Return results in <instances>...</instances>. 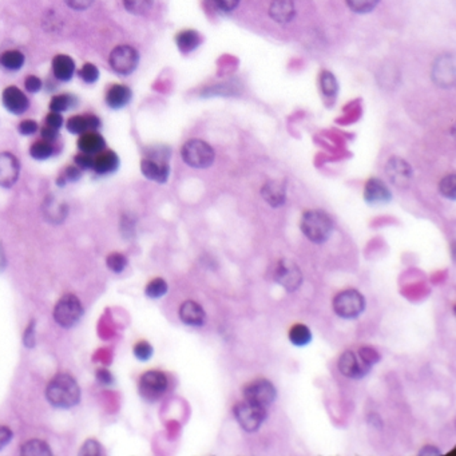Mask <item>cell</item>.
Masks as SVG:
<instances>
[{
	"label": "cell",
	"instance_id": "38",
	"mask_svg": "<svg viewBox=\"0 0 456 456\" xmlns=\"http://www.w3.org/2000/svg\"><path fill=\"white\" fill-rule=\"evenodd\" d=\"M133 354L140 361H149L154 355V348L146 340L135 342L133 347Z\"/></svg>",
	"mask_w": 456,
	"mask_h": 456
},
{
	"label": "cell",
	"instance_id": "18",
	"mask_svg": "<svg viewBox=\"0 0 456 456\" xmlns=\"http://www.w3.org/2000/svg\"><path fill=\"white\" fill-rule=\"evenodd\" d=\"M364 199L370 205H380L389 202L392 196L383 181L379 178H371L364 189Z\"/></svg>",
	"mask_w": 456,
	"mask_h": 456
},
{
	"label": "cell",
	"instance_id": "51",
	"mask_svg": "<svg viewBox=\"0 0 456 456\" xmlns=\"http://www.w3.org/2000/svg\"><path fill=\"white\" fill-rule=\"evenodd\" d=\"M65 3L75 11H85L91 7L94 0H65Z\"/></svg>",
	"mask_w": 456,
	"mask_h": 456
},
{
	"label": "cell",
	"instance_id": "21",
	"mask_svg": "<svg viewBox=\"0 0 456 456\" xmlns=\"http://www.w3.org/2000/svg\"><path fill=\"white\" fill-rule=\"evenodd\" d=\"M269 15L279 25H288L296 16V6L293 0H271Z\"/></svg>",
	"mask_w": 456,
	"mask_h": 456
},
{
	"label": "cell",
	"instance_id": "36",
	"mask_svg": "<svg viewBox=\"0 0 456 456\" xmlns=\"http://www.w3.org/2000/svg\"><path fill=\"white\" fill-rule=\"evenodd\" d=\"M128 257L119 252H113L106 257L107 268L114 273H122L128 268Z\"/></svg>",
	"mask_w": 456,
	"mask_h": 456
},
{
	"label": "cell",
	"instance_id": "50",
	"mask_svg": "<svg viewBox=\"0 0 456 456\" xmlns=\"http://www.w3.org/2000/svg\"><path fill=\"white\" fill-rule=\"evenodd\" d=\"M13 438H14V432L11 431V428L0 426V451L13 442Z\"/></svg>",
	"mask_w": 456,
	"mask_h": 456
},
{
	"label": "cell",
	"instance_id": "11",
	"mask_svg": "<svg viewBox=\"0 0 456 456\" xmlns=\"http://www.w3.org/2000/svg\"><path fill=\"white\" fill-rule=\"evenodd\" d=\"M243 398L267 408L277 398V389L268 379H256L243 388Z\"/></svg>",
	"mask_w": 456,
	"mask_h": 456
},
{
	"label": "cell",
	"instance_id": "25",
	"mask_svg": "<svg viewBox=\"0 0 456 456\" xmlns=\"http://www.w3.org/2000/svg\"><path fill=\"white\" fill-rule=\"evenodd\" d=\"M43 213L53 224H59L67 217V205L54 197H48L43 203Z\"/></svg>",
	"mask_w": 456,
	"mask_h": 456
},
{
	"label": "cell",
	"instance_id": "39",
	"mask_svg": "<svg viewBox=\"0 0 456 456\" xmlns=\"http://www.w3.org/2000/svg\"><path fill=\"white\" fill-rule=\"evenodd\" d=\"M320 86L323 88V93L327 97H335L337 93V81L336 78L328 72H321L320 75Z\"/></svg>",
	"mask_w": 456,
	"mask_h": 456
},
{
	"label": "cell",
	"instance_id": "12",
	"mask_svg": "<svg viewBox=\"0 0 456 456\" xmlns=\"http://www.w3.org/2000/svg\"><path fill=\"white\" fill-rule=\"evenodd\" d=\"M337 366H339V371L342 372L345 377L355 379V380L366 377L372 370L371 366L364 363L363 358L358 356V354H355L354 351L344 352L339 358Z\"/></svg>",
	"mask_w": 456,
	"mask_h": 456
},
{
	"label": "cell",
	"instance_id": "42",
	"mask_svg": "<svg viewBox=\"0 0 456 456\" xmlns=\"http://www.w3.org/2000/svg\"><path fill=\"white\" fill-rule=\"evenodd\" d=\"M357 354H358V356L363 358L364 363H367L371 367H373L375 364H377L380 361V358H382L379 355V352L372 347H363V348L358 349Z\"/></svg>",
	"mask_w": 456,
	"mask_h": 456
},
{
	"label": "cell",
	"instance_id": "49",
	"mask_svg": "<svg viewBox=\"0 0 456 456\" xmlns=\"http://www.w3.org/2000/svg\"><path fill=\"white\" fill-rule=\"evenodd\" d=\"M241 0H213L214 6L222 13L234 11Z\"/></svg>",
	"mask_w": 456,
	"mask_h": 456
},
{
	"label": "cell",
	"instance_id": "6",
	"mask_svg": "<svg viewBox=\"0 0 456 456\" xmlns=\"http://www.w3.org/2000/svg\"><path fill=\"white\" fill-rule=\"evenodd\" d=\"M366 309V299L356 289H345L333 299V311L345 320L357 318Z\"/></svg>",
	"mask_w": 456,
	"mask_h": 456
},
{
	"label": "cell",
	"instance_id": "15",
	"mask_svg": "<svg viewBox=\"0 0 456 456\" xmlns=\"http://www.w3.org/2000/svg\"><path fill=\"white\" fill-rule=\"evenodd\" d=\"M385 173L389 181L398 187H407L413 181V169L401 158H391L385 166Z\"/></svg>",
	"mask_w": 456,
	"mask_h": 456
},
{
	"label": "cell",
	"instance_id": "16",
	"mask_svg": "<svg viewBox=\"0 0 456 456\" xmlns=\"http://www.w3.org/2000/svg\"><path fill=\"white\" fill-rule=\"evenodd\" d=\"M178 314L181 321L189 327H202L206 320V314L203 308L193 300H187L185 302H182Z\"/></svg>",
	"mask_w": 456,
	"mask_h": 456
},
{
	"label": "cell",
	"instance_id": "22",
	"mask_svg": "<svg viewBox=\"0 0 456 456\" xmlns=\"http://www.w3.org/2000/svg\"><path fill=\"white\" fill-rule=\"evenodd\" d=\"M119 169V157L114 150L105 149L94 157L93 170L98 175H109Z\"/></svg>",
	"mask_w": 456,
	"mask_h": 456
},
{
	"label": "cell",
	"instance_id": "52",
	"mask_svg": "<svg viewBox=\"0 0 456 456\" xmlns=\"http://www.w3.org/2000/svg\"><path fill=\"white\" fill-rule=\"evenodd\" d=\"M41 135H42V140L44 141H48V142L55 143L59 138V130L57 128H48V126H43L41 128Z\"/></svg>",
	"mask_w": 456,
	"mask_h": 456
},
{
	"label": "cell",
	"instance_id": "41",
	"mask_svg": "<svg viewBox=\"0 0 456 456\" xmlns=\"http://www.w3.org/2000/svg\"><path fill=\"white\" fill-rule=\"evenodd\" d=\"M441 193L444 197L450 199V200H455L456 197V177L455 174H450L447 177H444L441 182Z\"/></svg>",
	"mask_w": 456,
	"mask_h": 456
},
{
	"label": "cell",
	"instance_id": "4",
	"mask_svg": "<svg viewBox=\"0 0 456 456\" xmlns=\"http://www.w3.org/2000/svg\"><path fill=\"white\" fill-rule=\"evenodd\" d=\"M169 156V152L163 149H157L152 153H147V157L141 161V171L143 175L157 184L168 182L170 174Z\"/></svg>",
	"mask_w": 456,
	"mask_h": 456
},
{
	"label": "cell",
	"instance_id": "37",
	"mask_svg": "<svg viewBox=\"0 0 456 456\" xmlns=\"http://www.w3.org/2000/svg\"><path fill=\"white\" fill-rule=\"evenodd\" d=\"M78 76L85 82V83H95L98 79H100V70L93 63H85L78 72Z\"/></svg>",
	"mask_w": 456,
	"mask_h": 456
},
{
	"label": "cell",
	"instance_id": "47",
	"mask_svg": "<svg viewBox=\"0 0 456 456\" xmlns=\"http://www.w3.org/2000/svg\"><path fill=\"white\" fill-rule=\"evenodd\" d=\"M95 377H97V382L103 387H112L115 383L114 376L106 368H98L95 372Z\"/></svg>",
	"mask_w": 456,
	"mask_h": 456
},
{
	"label": "cell",
	"instance_id": "29",
	"mask_svg": "<svg viewBox=\"0 0 456 456\" xmlns=\"http://www.w3.org/2000/svg\"><path fill=\"white\" fill-rule=\"evenodd\" d=\"M55 145L44 140H38L29 146V156L36 161H46L55 154Z\"/></svg>",
	"mask_w": 456,
	"mask_h": 456
},
{
	"label": "cell",
	"instance_id": "34",
	"mask_svg": "<svg viewBox=\"0 0 456 456\" xmlns=\"http://www.w3.org/2000/svg\"><path fill=\"white\" fill-rule=\"evenodd\" d=\"M154 0H123L126 11L133 15L147 14L153 7Z\"/></svg>",
	"mask_w": 456,
	"mask_h": 456
},
{
	"label": "cell",
	"instance_id": "3",
	"mask_svg": "<svg viewBox=\"0 0 456 456\" xmlns=\"http://www.w3.org/2000/svg\"><path fill=\"white\" fill-rule=\"evenodd\" d=\"M85 314L81 300L72 293H66L58 300L57 305L53 311V317L58 326L62 328L70 329L75 327Z\"/></svg>",
	"mask_w": 456,
	"mask_h": 456
},
{
	"label": "cell",
	"instance_id": "33",
	"mask_svg": "<svg viewBox=\"0 0 456 456\" xmlns=\"http://www.w3.org/2000/svg\"><path fill=\"white\" fill-rule=\"evenodd\" d=\"M81 178H82V170L75 165H69L58 175L57 185L63 187L70 182H78Z\"/></svg>",
	"mask_w": 456,
	"mask_h": 456
},
{
	"label": "cell",
	"instance_id": "35",
	"mask_svg": "<svg viewBox=\"0 0 456 456\" xmlns=\"http://www.w3.org/2000/svg\"><path fill=\"white\" fill-rule=\"evenodd\" d=\"M351 11L356 14H368L373 11L380 0H345Z\"/></svg>",
	"mask_w": 456,
	"mask_h": 456
},
{
	"label": "cell",
	"instance_id": "19",
	"mask_svg": "<svg viewBox=\"0 0 456 456\" xmlns=\"http://www.w3.org/2000/svg\"><path fill=\"white\" fill-rule=\"evenodd\" d=\"M78 150L90 156H97L106 149V141L98 131H86L78 138Z\"/></svg>",
	"mask_w": 456,
	"mask_h": 456
},
{
	"label": "cell",
	"instance_id": "9",
	"mask_svg": "<svg viewBox=\"0 0 456 456\" xmlns=\"http://www.w3.org/2000/svg\"><path fill=\"white\" fill-rule=\"evenodd\" d=\"M140 54L128 44H119L114 47L109 55V65L118 75H130L138 66Z\"/></svg>",
	"mask_w": 456,
	"mask_h": 456
},
{
	"label": "cell",
	"instance_id": "43",
	"mask_svg": "<svg viewBox=\"0 0 456 456\" xmlns=\"http://www.w3.org/2000/svg\"><path fill=\"white\" fill-rule=\"evenodd\" d=\"M74 165L78 166L81 170H93V165H94V156L86 154V153H78L74 157Z\"/></svg>",
	"mask_w": 456,
	"mask_h": 456
},
{
	"label": "cell",
	"instance_id": "26",
	"mask_svg": "<svg viewBox=\"0 0 456 456\" xmlns=\"http://www.w3.org/2000/svg\"><path fill=\"white\" fill-rule=\"evenodd\" d=\"M26 62L25 54L18 50H7L0 54V67L7 72H19Z\"/></svg>",
	"mask_w": 456,
	"mask_h": 456
},
{
	"label": "cell",
	"instance_id": "24",
	"mask_svg": "<svg viewBox=\"0 0 456 456\" xmlns=\"http://www.w3.org/2000/svg\"><path fill=\"white\" fill-rule=\"evenodd\" d=\"M261 196L273 208L283 206L286 203V185L277 181H269L261 189Z\"/></svg>",
	"mask_w": 456,
	"mask_h": 456
},
{
	"label": "cell",
	"instance_id": "44",
	"mask_svg": "<svg viewBox=\"0 0 456 456\" xmlns=\"http://www.w3.org/2000/svg\"><path fill=\"white\" fill-rule=\"evenodd\" d=\"M38 130H39V126H38V123L34 119H23L18 125V131L22 135H26V137L34 135Z\"/></svg>",
	"mask_w": 456,
	"mask_h": 456
},
{
	"label": "cell",
	"instance_id": "5",
	"mask_svg": "<svg viewBox=\"0 0 456 456\" xmlns=\"http://www.w3.org/2000/svg\"><path fill=\"white\" fill-rule=\"evenodd\" d=\"M169 388L168 376L162 371L150 370L145 372L138 382L140 396L147 403H156L162 399Z\"/></svg>",
	"mask_w": 456,
	"mask_h": 456
},
{
	"label": "cell",
	"instance_id": "17",
	"mask_svg": "<svg viewBox=\"0 0 456 456\" xmlns=\"http://www.w3.org/2000/svg\"><path fill=\"white\" fill-rule=\"evenodd\" d=\"M100 116L94 114L72 115L67 119L66 128L72 134H83L86 131H98L100 128Z\"/></svg>",
	"mask_w": 456,
	"mask_h": 456
},
{
	"label": "cell",
	"instance_id": "2",
	"mask_svg": "<svg viewBox=\"0 0 456 456\" xmlns=\"http://www.w3.org/2000/svg\"><path fill=\"white\" fill-rule=\"evenodd\" d=\"M304 236L314 243H326L333 232V221L323 210H308L301 218Z\"/></svg>",
	"mask_w": 456,
	"mask_h": 456
},
{
	"label": "cell",
	"instance_id": "32",
	"mask_svg": "<svg viewBox=\"0 0 456 456\" xmlns=\"http://www.w3.org/2000/svg\"><path fill=\"white\" fill-rule=\"evenodd\" d=\"M169 290V286L168 283L161 279V277H157V279H153L146 288H145V295L152 300H158L161 297H163Z\"/></svg>",
	"mask_w": 456,
	"mask_h": 456
},
{
	"label": "cell",
	"instance_id": "46",
	"mask_svg": "<svg viewBox=\"0 0 456 456\" xmlns=\"http://www.w3.org/2000/svg\"><path fill=\"white\" fill-rule=\"evenodd\" d=\"M43 82L42 79L36 75H29L26 79H25V88L31 93V94H36L42 90Z\"/></svg>",
	"mask_w": 456,
	"mask_h": 456
},
{
	"label": "cell",
	"instance_id": "40",
	"mask_svg": "<svg viewBox=\"0 0 456 456\" xmlns=\"http://www.w3.org/2000/svg\"><path fill=\"white\" fill-rule=\"evenodd\" d=\"M79 455L83 456H100L105 455V448L98 441L95 439H87L83 445L79 450Z\"/></svg>",
	"mask_w": 456,
	"mask_h": 456
},
{
	"label": "cell",
	"instance_id": "8",
	"mask_svg": "<svg viewBox=\"0 0 456 456\" xmlns=\"http://www.w3.org/2000/svg\"><path fill=\"white\" fill-rule=\"evenodd\" d=\"M233 414L243 431L256 432L267 419V408L243 400L234 405Z\"/></svg>",
	"mask_w": 456,
	"mask_h": 456
},
{
	"label": "cell",
	"instance_id": "23",
	"mask_svg": "<svg viewBox=\"0 0 456 456\" xmlns=\"http://www.w3.org/2000/svg\"><path fill=\"white\" fill-rule=\"evenodd\" d=\"M51 69H53L54 78L60 82L72 81V76L76 72L74 59L65 54H58L54 57L51 62Z\"/></svg>",
	"mask_w": 456,
	"mask_h": 456
},
{
	"label": "cell",
	"instance_id": "20",
	"mask_svg": "<svg viewBox=\"0 0 456 456\" xmlns=\"http://www.w3.org/2000/svg\"><path fill=\"white\" fill-rule=\"evenodd\" d=\"M131 97H133V93H131L128 86L115 83V85H112L107 88L105 100H106V105L110 109L121 110L126 105H128V102L131 100Z\"/></svg>",
	"mask_w": 456,
	"mask_h": 456
},
{
	"label": "cell",
	"instance_id": "45",
	"mask_svg": "<svg viewBox=\"0 0 456 456\" xmlns=\"http://www.w3.org/2000/svg\"><path fill=\"white\" fill-rule=\"evenodd\" d=\"M35 320H31L23 333V345L31 349L35 347Z\"/></svg>",
	"mask_w": 456,
	"mask_h": 456
},
{
	"label": "cell",
	"instance_id": "14",
	"mask_svg": "<svg viewBox=\"0 0 456 456\" xmlns=\"http://www.w3.org/2000/svg\"><path fill=\"white\" fill-rule=\"evenodd\" d=\"M20 174V162L10 152L0 153V186L10 189L18 182Z\"/></svg>",
	"mask_w": 456,
	"mask_h": 456
},
{
	"label": "cell",
	"instance_id": "28",
	"mask_svg": "<svg viewBox=\"0 0 456 456\" xmlns=\"http://www.w3.org/2000/svg\"><path fill=\"white\" fill-rule=\"evenodd\" d=\"M20 454L25 456H51L53 451L48 443L41 439H29L22 444Z\"/></svg>",
	"mask_w": 456,
	"mask_h": 456
},
{
	"label": "cell",
	"instance_id": "48",
	"mask_svg": "<svg viewBox=\"0 0 456 456\" xmlns=\"http://www.w3.org/2000/svg\"><path fill=\"white\" fill-rule=\"evenodd\" d=\"M65 123V119L60 113H55V112H50L48 114L46 115L44 118V125L48 126V128H59L63 126Z\"/></svg>",
	"mask_w": 456,
	"mask_h": 456
},
{
	"label": "cell",
	"instance_id": "30",
	"mask_svg": "<svg viewBox=\"0 0 456 456\" xmlns=\"http://www.w3.org/2000/svg\"><path fill=\"white\" fill-rule=\"evenodd\" d=\"M289 342L296 347H305L312 342V332L304 324H296L289 330Z\"/></svg>",
	"mask_w": 456,
	"mask_h": 456
},
{
	"label": "cell",
	"instance_id": "10",
	"mask_svg": "<svg viewBox=\"0 0 456 456\" xmlns=\"http://www.w3.org/2000/svg\"><path fill=\"white\" fill-rule=\"evenodd\" d=\"M273 280L286 292H296L302 284V273L296 262L284 258L276 264Z\"/></svg>",
	"mask_w": 456,
	"mask_h": 456
},
{
	"label": "cell",
	"instance_id": "1",
	"mask_svg": "<svg viewBox=\"0 0 456 456\" xmlns=\"http://www.w3.org/2000/svg\"><path fill=\"white\" fill-rule=\"evenodd\" d=\"M82 398L81 387L70 373H57L46 387V399L58 410H70Z\"/></svg>",
	"mask_w": 456,
	"mask_h": 456
},
{
	"label": "cell",
	"instance_id": "27",
	"mask_svg": "<svg viewBox=\"0 0 456 456\" xmlns=\"http://www.w3.org/2000/svg\"><path fill=\"white\" fill-rule=\"evenodd\" d=\"M175 42H177V46L178 48L182 51V53H192L193 50H196L201 43V36L200 34L194 29H185V31H181L177 38H175Z\"/></svg>",
	"mask_w": 456,
	"mask_h": 456
},
{
	"label": "cell",
	"instance_id": "31",
	"mask_svg": "<svg viewBox=\"0 0 456 456\" xmlns=\"http://www.w3.org/2000/svg\"><path fill=\"white\" fill-rule=\"evenodd\" d=\"M76 105V98L72 95V94H58L54 95L51 100H50V112H55V113H65L69 112L72 107H75Z\"/></svg>",
	"mask_w": 456,
	"mask_h": 456
},
{
	"label": "cell",
	"instance_id": "7",
	"mask_svg": "<svg viewBox=\"0 0 456 456\" xmlns=\"http://www.w3.org/2000/svg\"><path fill=\"white\" fill-rule=\"evenodd\" d=\"M181 156L186 165L196 169H206L214 162L213 147L201 140H190L182 146Z\"/></svg>",
	"mask_w": 456,
	"mask_h": 456
},
{
	"label": "cell",
	"instance_id": "13",
	"mask_svg": "<svg viewBox=\"0 0 456 456\" xmlns=\"http://www.w3.org/2000/svg\"><path fill=\"white\" fill-rule=\"evenodd\" d=\"M1 103L11 114H25L29 107V100L18 86H8L1 93Z\"/></svg>",
	"mask_w": 456,
	"mask_h": 456
}]
</instances>
